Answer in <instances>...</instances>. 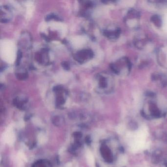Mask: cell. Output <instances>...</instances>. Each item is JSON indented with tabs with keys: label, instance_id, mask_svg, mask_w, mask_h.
<instances>
[{
	"label": "cell",
	"instance_id": "1",
	"mask_svg": "<svg viewBox=\"0 0 167 167\" xmlns=\"http://www.w3.org/2000/svg\"><path fill=\"white\" fill-rule=\"evenodd\" d=\"M95 85L97 92L108 94L113 91L115 86L114 79L113 76L108 72H99L95 77Z\"/></svg>",
	"mask_w": 167,
	"mask_h": 167
},
{
	"label": "cell",
	"instance_id": "3",
	"mask_svg": "<svg viewBox=\"0 0 167 167\" xmlns=\"http://www.w3.org/2000/svg\"><path fill=\"white\" fill-rule=\"evenodd\" d=\"M94 57L93 51L90 49H84L79 50L75 54L74 59L79 63H84L85 62L90 60Z\"/></svg>",
	"mask_w": 167,
	"mask_h": 167
},
{
	"label": "cell",
	"instance_id": "11",
	"mask_svg": "<svg viewBox=\"0 0 167 167\" xmlns=\"http://www.w3.org/2000/svg\"><path fill=\"white\" fill-rule=\"evenodd\" d=\"M126 162H127V158L126 156L123 155L121 156L119 159V163L120 165H125V164H126Z\"/></svg>",
	"mask_w": 167,
	"mask_h": 167
},
{
	"label": "cell",
	"instance_id": "9",
	"mask_svg": "<svg viewBox=\"0 0 167 167\" xmlns=\"http://www.w3.org/2000/svg\"><path fill=\"white\" fill-rule=\"evenodd\" d=\"M151 20L157 27H161V25H162V21H161V18L158 15H153L151 17Z\"/></svg>",
	"mask_w": 167,
	"mask_h": 167
},
{
	"label": "cell",
	"instance_id": "6",
	"mask_svg": "<svg viewBox=\"0 0 167 167\" xmlns=\"http://www.w3.org/2000/svg\"><path fill=\"white\" fill-rule=\"evenodd\" d=\"M121 30L120 28H117L115 29L104 30L103 31L104 35L110 39H116L118 38L120 35Z\"/></svg>",
	"mask_w": 167,
	"mask_h": 167
},
{
	"label": "cell",
	"instance_id": "2",
	"mask_svg": "<svg viewBox=\"0 0 167 167\" xmlns=\"http://www.w3.org/2000/svg\"><path fill=\"white\" fill-rule=\"evenodd\" d=\"M110 68L115 74L125 76L128 74L130 72L131 68V63L128 58L123 57L115 63H112Z\"/></svg>",
	"mask_w": 167,
	"mask_h": 167
},
{
	"label": "cell",
	"instance_id": "7",
	"mask_svg": "<svg viewBox=\"0 0 167 167\" xmlns=\"http://www.w3.org/2000/svg\"><path fill=\"white\" fill-rule=\"evenodd\" d=\"M4 139H5V142L9 145H12L14 143L15 137L11 128H9L6 132L5 133Z\"/></svg>",
	"mask_w": 167,
	"mask_h": 167
},
{
	"label": "cell",
	"instance_id": "8",
	"mask_svg": "<svg viewBox=\"0 0 167 167\" xmlns=\"http://www.w3.org/2000/svg\"><path fill=\"white\" fill-rule=\"evenodd\" d=\"M87 161L89 166L91 167H94V159L92 153L90 151H88L86 155Z\"/></svg>",
	"mask_w": 167,
	"mask_h": 167
},
{
	"label": "cell",
	"instance_id": "12",
	"mask_svg": "<svg viewBox=\"0 0 167 167\" xmlns=\"http://www.w3.org/2000/svg\"><path fill=\"white\" fill-rule=\"evenodd\" d=\"M62 66H63V68H64L66 70L69 69V64L67 62H63L62 63Z\"/></svg>",
	"mask_w": 167,
	"mask_h": 167
},
{
	"label": "cell",
	"instance_id": "5",
	"mask_svg": "<svg viewBox=\"0 0 167 167\" xmlns=\"http://www.w3.org/2000/svg\"><path fill=\"white\" fill-rule=\"evenodd\" d=\"M35 59L38 62L44 65L49 63L50 60L49 51L47 49H43L35 55Z\"/></svg>",
	"mask_w": 167,
	"mask_h": 167
},
{
	"label": "cell",
	"instance_id": "10",
	"mask_svg": "<svg viewBox=\"0 0 167 167\" xmlns=\"http://www.w3.org/2000/svg\"><path fill=\"white\" fill-rule=\"evenodd\" d=\"M46 141H47V138L45 136L44 134H43V133L40 134L38 136V142L39 143L41 144H42L45 143Z\"/></svg>",
	"mask_w": 167,
	"mask_h": 167
},
{
	"label": "cell",
	"instance_id": "4",
	"mask_svg": "<svg viewBox=\"0 0 167 167\" xmlns=\"http://www.w3.org/2000/svg\"><path fill=\"white\" fill-rule=\"evenodd\" d=\"M12 10L10 6L5 5L1 7V21L2 23H8L11 20L12 16Z\"/></svg>",
	"mask_w": 167,
	"mask_h": 167
}]
</instances>
